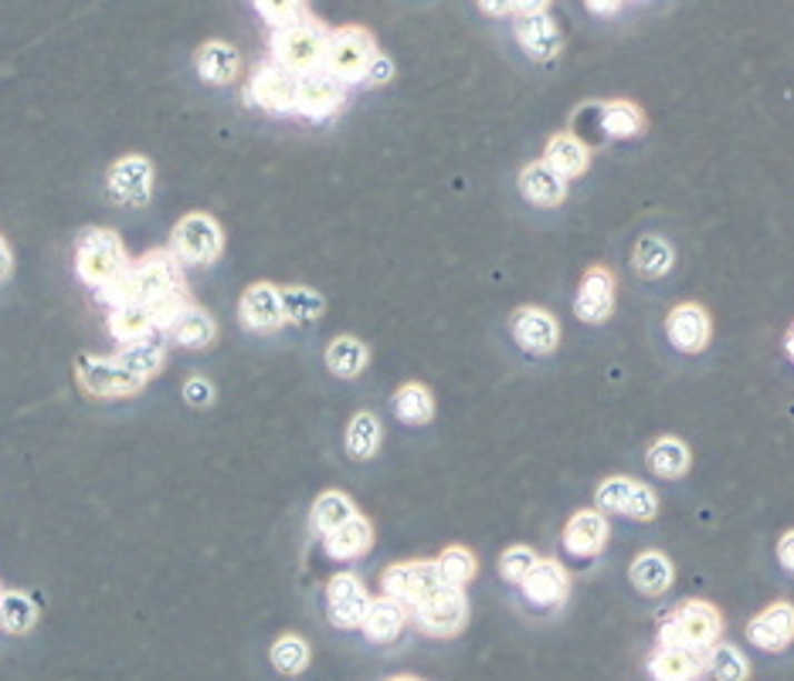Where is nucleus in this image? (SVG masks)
Listing matches in <instances>:
<instances>
[{
  "mask_svg": "<svg viewBox=\"0 0 794 681\" xmlns=\"http://www.w3.org/2000/svg\"><path fill=\"white\" fill-rule=\"evenodd\" d=\"M126 296L129 302H143L150 309L183 299V264L170 251H150L140 261H132L126 271Z\"/></svg>",
  "mask_w": 794,
  "mask_h": 681,
  "instance_id": "f257e3e1",
  "label": "nucleus"
},
{
  "mask_svg": "<svg viewBox=\"0 0 794 681\" xmlns=\"http://www.w3.org/2000/svg\"><path fill=\"white\" fill-rule=\"evenodd\" d=\"M723 634L719 610L706 600H683L658 621V644L662 648H693L709 654V648Z\"/></svg>",
  "mask_w": 794,
  "mask_h": 681,
  "instance_id": "f03ea898",
  "label": "nucleus"
},
{
  "mask_svg": "<svg viewBox=\"0 0 794 681\" xmlns=\"http://www.w3.org/2000/svg\"><path fill=\"white\" fill-rule=\"evenodd\" d=\"M129 251L122 238L109 228H86L76 244V271L89 289H106L112 286L122 271L129 268Z\"/></svg>",
  "mask_w": 794,
  "mask_h": 681,
  "instance_id": "7ed1b4c3",
  "label": "nucleus"
},
{
  "mask_svg": "<svg viewBox=\"0 0 794 681\" xmlns=\"http://www.w3.org/2000/svg\"><path fill=\"white\" fill-rule=\"evenodd\" d=\"M377 41L367 28H340V31H329V41H326V58H322V68L334 79H340L344 86H360L367 82V72L377 58Z\"/></svg>",
  "mask_w": 794,
  "mask_h": 681,
  "instance_id": "20e7f679",
  "label": "nucleus"
},
{
  "mask_svg": "<svg viewBox=\"0 0 794 681\" xmlns=\"http://www.w3.org/2000/svg\"><path fill=\"white\" fill-rule=\"evenodd\" d=\"M326 41H329V31L319 21L302 18L296 24L276 28V34H272V61L289 68L292 76L316 72V68H322V58H326Z\"/></svg>",
  "mask_w": 794,
  "mask_h": 681,
  "instance_id": "39448f33",
  "label": "nucleus"
},
{
  "mask_svg": "<svg viewBox=\"0 0 794 681\" xmlns=\"http://www.w3.org/2000/svg\"><path fill=\"white\" fill-rule=\"evenodd\" d=\"M225 251V231L221 224L205 214V211H193L183 214L173 231H170V254L183 264V268H201L218 261Z\"/></svg>",
  "mask_w": 794,
  "mask_h": 681,
  "instance_id": "423d86ee",
  "label": "nucleus"
},
{
  "mask_svg": "<svg viewBox=\"0 0 794 681\" xmlns=\"http://www.w3.org/2000/svg\"><path fill=\"white\" fill-rule=\"evenodd\" d=\"M76 380L96 400H129L147 387L140 373L122 367L116 357H92V353L76 360Z\"/></svg>",
  "mask_w": 794,
  "mask_h": 681,
  "instance_id": "0eeeda50",
  "label": "nucleus"
},
{
  "mask_svg": "<svg viewBox=\"0 0 794 681\" xmlns=\"http://www.w3.org/2000/svg\"><path fill=\"white\" fill-rule=\"evenodd\" d=\"M153 183H157V170L143 153L119 157L106 173V193L119 208H147L153 200Z\"/></svg>",
  "mask_w": 794,
  "mask_h": 681,
  "instance_id": "6e6552de",
  "label": "nucleus"
},
{
  "mask_svg": "<svg viewBox=\"0 0 794 681\" xmlns=\"http://www.w3.org/2000/svg\"><path fill=\"white\" fill-rule=\"evenodd\" d=\"M384 597H394L397 603H405L408 610H415L418 603H425L435 590H441V573L435 567V560H408V563H394L384 570L380 577Z\"/></svg>",
  "mask_w": 794,
  "mask_h": 681,
  "instance_id": "1a4fd4ad",
  "label": "nucleus"
},
{
  "mask_svg": "<svg viewBox=\"0 0 794 681\" xmlns=\"http://www.w3.org/2000/svg\"><path fill=\"white\" fill-rule=\"evenodd\" d=\"M415 621L425 634L431 638H455L469 621V600L461 587H441L435 590L425 603H418L415 610Z\"/></svg>",
  "mask_w": 794,
  "mask_h": 681,
  "instance_id": "9d476101",
  "label": "nucleus"
},
{
  "mask_svg": "<svg viewBox=\"0 0 794 681\" xmlns=\"http://www.w3.org/2000/svg\"><path fill=\"white\" fill-rule=\"evenodd\" d=\"M615 299H618V279L608 264H590L580 279L577 299H574V312L580 322L587 326H602L612 319L615 312Z\"/></svg>",
  "mask_w": 794,
  "mask_h": 681,
  "instance_id": "9b49d317",
  "label": "nucleus"
},
{
  "mask_svg": "<svg viewBox=\"0 0 794 681\" xmlns=\"http://www.w3.org/2000/svg\"><path fill=\"white\" fill-rule=\"evenodd\" d=\"M509 332L516 347L529 357H550L560 347V322L554 312L540 306H523L509 319Z\"/></svg>",
  "mask_w": 794,
  "mask_h": 681,
  "instance_id": "f8f14e48",
  "label": "nucleus"
},
{
  "mask_svg": "<svg viewBox=\"0 0 794 681\" xmlns=\"http://www.w3.org/2000/svg\"><path fill=\"white\" fill-rule=\"evenodd\" d=\"M370 593L364 587V580L357 573H337L334 580L326 583V614L329 624L340 628V631H354L364 624L367 618V607H370Z\"/></svg>",
  "mask_w": 794,
  "mask_h": 681,
  "instance_id": "ddd939ff",
  "label": "nucleus"
},
{
  "mask_svg": "<svg viewBox=\"0 0 794 681\" xmlns=\"http://www.w3.org/2000/svg\"><path fill=\"white\" fill-rule=\"evenodd\" d=\"M347 102V86L340 79H334L326 68H316V72L299 76V89H296V112L302 119L322 122L329 116H337Z\"/></svg>",
  "mask_w": 794,
  "mask_h": 681,
  "instance_id": "4468645a",
  "label": "nucleus"
},
{
  "mask_svg": "<svg viewBox=\"0 0 794 681\" xmlns=\"http://www.w3.org/2000/svg\"><path fill=\"white\" fill-rule=\"evenodd\" d=\"M296 89H299V76H292L289 68H282L276 61L258 64V72L248 82L251 102L265 112H276V116L296 112Z\"/></svg>",
  "mask_w": 794,
  "mask_h": 681,
  "instance_id": "2eb2a0df",
  "label": "nucleus"
},
{
  "mask_svg": "<svg viewBox=\"0 0 794 681\" xmlns=\"http://www.w3.org/2000/svg\"><path fill=\"white\" fill-rule=\"evenodd\" d=\"M238 316H241V326L258 332V336L279 332L289 322L286 319V306H282V289L272 286V282L248 286L241 302H238Z\"/></svg>",
  "mask_w": 794,
  "mask_h": 681,
  "instance_id": "dca6fc26",
  "label": "nucleus"
},
{
  "mask_svg": "<svg viewBox=\"0 0 794 681\" xmlns=\"http://www.w3.org/2000/svg\"><path fill=\"white\" fill-rule=\"evenodd\" d=\"M666 336L679 353L696 357L709 347V339H713V316L699 302H679L666 316Z\"/></svg>",
  "mask_w": 794,
  "mask_h": 681,
  "instance_id": "f3484780",
  "label": "nucleus"
},
{
  "mask_svg": "<svg viewBox=\"0 0 794 681\" xmlns=\"http://www.w3.org/2000/svg\"><path fill=\"white\" fill-rule=\"evenodd\" d=\"M608 535H612V525H608L605 512L580 509L564 525V550L574 560H590V557H598L608 547Z\"/></svg>",
  "mask_w": 794,
  "mask_h": 681,
  "instance_id": "a211bd4d",
  "label": "nucleus"
},
{
  "mask_svg": "<svg viewBox=\"0 0 794 681\" xmlns=\"http://www.w3.org/2000/svg\"><path fill=\"white\" fill-rule=\"evenodd\" d=\"M519 193L534 203V208H560L570 193V180L560 177L547 160H534L519 170Z\"/></svg>",
  "mask_w": 794,
  "mask_h": 681,
  "instance_id": "6ab92c4d",
  "label": "nucleus"
},
{
  "mask_svg": "<svg viewBox=\"0 0 794 681\" xmlns=\"http://www.w3.org/2000/svg\"><path fill=\"white\" fill-rule=\"evenodd\" d=\"M519 590H523V597L534 603V607L554 610V607H560V603L567 600V593H570V577H567L564 563L540 557V563L529 570L526 580L519 583Z\"/></svg>",
  "mask_w": 794,
  "mask_h": 681,
  "instance_id": "aec40b11",
  "label": "nucleus"
},
{
  "mask_svg": "<svg viewBox=\"0 0 794 681\" xmlns=\"http://www.w3.org/2000/svg\"><path fill=\"white\" fill-rule=\"evenodd\" d=\"M747 641L764 651H784L794 641V603L777 600L747 621Z\"/></svg>",
  "mask_w": 794,
  "mask_h": 681,
  "instance_id": "412c9836",
  "label": "nucleus"
},
{
  "mask_svg": "<svg viewBox=\"0 0 794 681\" xmlns=\"http://www.w3.org/2000/svg\"><path fill=\"white\" fill-rule=\"evenodd\" d=\"M516 41L519 48L529 54V58H537V61H550L560 54V31L554 24V18L547 11L540 14H519L516 18Z\"/></svg>",
  "mask_w": 794,
  "mask_h": 681,
  "instance_id": "4be33fe9",
  "label": "nucleus"
},
{
  "mask_svg": "<svg viewBox=\"0 0 794 681\" xmlns=\"http://www.w3.org/2000/svg\"><path fill=\"white\" fill-rule=\"evenodd\" d=\"M374 547V525L367 515H354L350 522H344L340 529H334L329 535H322V550L329 560H340V563H350V560H360L367 557Z\"/></svg>",
  "mask_w": 794,
  "mask_h": 681,
  "instance_id": "5701e85b",
  "label": "nucleus"
},
{
  "mask_svg": "<svg viewBox=\"0 0 794 681\" xmlns=\"http://www.w3.org/2000/svg\"><path fill=\"white\" fill-rule=\"evenodd\" d=\"M408 614H411V610L405 603H397L394 597H377L367 607V618H364L360 631L374 644H390V641L401 638V631L408 624Z\"/></svg>",
  "mask_w": 794,
  "mask_h": 681,
  "instance_id": "b1692460",
  "label": "nucleus"
},
{
  "mask_svg": "<svg viewBox=\"0 0 794 681\" xmlns=\"http://www.w3.org/2000/svg\"><path fill=\"white\" fill-rule=\"evenodd\" d=\"M706 671V654L693 648H662L648 658L652 681H696Z\"/></svg>",
  "mask_w": 794,
  "mask_h": 681,
  "instance_id": "393cba45",
  "label": "nucleus"
},
{
  "mask_svg": "<svg viewBox=\"0 0 794 681\" xmlns=\"http://www.w3.org/2000/svg\"><path fill=\"white\" fill-rule=\"evenodd\" d=\"M193 64H197V76L208 86H231L241 76V54L228 41L201 44V51L193 54Z\"/></svg>",
  "mask_w": 794,
  "mask_h": 681,
  "instance_id": "a878e982",
  "label": "nucleus"
},
{
  "mask_svg": "<svg viewBox=\"0 0 794 681\" xmlns=\"http://www.w3.org/2000/svg\"><path fill=\"white\" fill-rule=\"evenodd\" d=\"M170 332V339L177 347H183V350H208L211 343H215V336H218V322H215V316L208 312V309H201V306H187L177 319H173V326L167 329Z\"/></svg>",
  "mask_w": 794,
  "mask_h": 681,
  "instance_id": "bb28decb",
  "label": "nucleus"
},
{
  "mask_svg": "<svg viewBox=\"0 0 794 681\" xmlns=\"http://www.w3.org/2000/svg\"><path fill=\"white\" fill-rule=\"evenodd\" d=\"M628 577H632V587H635L638 593H645V597H662V593L673 587V580H676V567H673V560H669L666 553L645 550V553L635 557Z\"/></svg>",
  "mask_w": 794,
  "mask_h": 681,
  "instance_id": "cd10ccee",
  "label": "nucleus"
},
{
  "mask_svg": "<svg viewBox=\"0 0 794 681\" xmlns=\"http://www.w3.org/2000/svg\"><path fill=\"white\" fill-rule=\"evenodd\" d=\"M645 464H648V471L655 474V479L676 482V479H683V474L693 468V451L676 434H666V438L652 441V448L645 454Z\"/></svg>",
  "mask_w": 794,
  "mask_h": 681,
  "instance_id": "c85d7f7f",
  "label": "nucleus"
},
{
  "mask_svg": "<svg viewBox=\"0 0 794 681\" xmlns=\"http://www.w3.org/2000/svg\"><path fill=\"white\" fill-rule=\"evenodd\" d=\"M632 264H635V271L645 282H658V279H666L669 271H673L676 248L669 244V238H662V234H642L635 241Z\"/></svg>",
  "mask_w": 794,
  "mask_h": 681,
  "instance_id": "c756f323",
  "label": "nucleus"
},
{
  "mask_svg": "<svg viewBox=\"0 0 794 681\" xmlns=\"http://www.w3.org/2000/svg\"><path fill=\"white\" fill-rule=\"evenodd\" d=\"M590 147L584 140H577L574 132H557L550 136V143L544 150V160L567 180H577L590 170Z\"/></svg>",
  "mask_w": 794,
  "mask_h": 681,
  "instance_id": "7c9ffc66",
  "label": "nucleus"
},
{
  "mask_svg": "<svg viewBox=\"0 0 794 681\" xmlns=\"http://www.w3.org/2000/svg\"><path fill=\"white\" fill-rule=\"evenodd\" d=\"M109 332H112V339H119V343L126 347V343H137V339H147L160 329H157V316H153L150 306L122 302V306L109 309Z\"/></svg>",
  "mask_w": 794,
  "mask_h": 681,
  "instance_id": "2f4dec72",
  "label": "nucleus"
},
{
  "mask_svg": "<svg viewBox=\"0 0 794 681\" xmlns=\"http://www.w3.org/2000/svg\"><path fill=\"white\" fill-rule=\"evenodd\" d=\"M354 515H360V512H357V505H354V499H350L347 492H340V489H326V492L312 502L309 525H312V532L322 539V535H329L334 529H340L344 522H350Z\"/></svg>",
  "mask_w": 794,
  "mask_h": 681,
  "instance_id": "473e14b6",
  "label": "nucleus"
},
{
  "mask_svg": "<svg viewBox=\"0 0 794 681\" xmlns=\"http://www.w3.org/2000/svg\"><path fill=\"white\" fill-rule=\"evenodd\" d=\"M367 363H370V350H367L364 339H357V336H337L334 343L326 347V367H329V373L340 377V380L360 377L367 370Z\"/></svg>",
  "mask_w": 794,
  "mask_h": 681,
  "instance_id": "72a5a7b5",
  "label": "nucleus"
},
{
  "mask_svg": "<svg viewBox=\"0 0 794 681\" xmlns=\"http://www.w3.org/2000/svg\"><path fill=\"white\" fill-rule=\"evenodd\" d=\"M116 360H119L122 367H129L132 373H140L143 380H150V377H157V373L163 370V363H167V343H163L160 332H153V336H147V339H137V343H126V347L116 353Z\"/></svg>",
  "mask_w": 794,
  "mask_h": 681,
  "instance_id": "f704fd0d",
  "label": "nucleus"
},
{
  "mask_svg": "<svg viewBox=\"0 0 794 681\" xmlns=\"http://www.w3.org/2000/svg\"><path fill=\"white\" fill-rule=\"evenodd\" d=\"M394 414H397V421H405L411 428L428 424L435 418V393L418 380L401 383L394 390Z\"/></svg>",
  "mask_w": 794,
  "mask_h": 681,
  "instance_id": "c9c22d12",
  "label": "nucleus"
},
{
  "mask_svg": "<svg viewBox=\"0 0 794 681\" xmlns=\"http://www.w3.org/2000/svg\"><path fill=\"white\" fill-rule=\"evenodd\" d=\"M602 132L608 140H632V136L645 132V112L642 106L628 99H612L602 106Z\"/></svg>",
  "mask_w": 794,
  "mask_h": 681,
  "instance_id": "e433bc0d",
  "label": "nucleus"
},
{
  "mask_svg": "<svg viewBox=\"0 0 794 681\" xmlns=\"http://www.w3.org/2000/svg\"><path fill=\"white\" fill-rule=\"evenodd\" d=\"M380 438H384V431H380L377 414L360 411V414H354L350 424H347V454H350L354 461H370V458L380 451Z\"/></svg>",
  "mask_w": 794,
  "mask_h": 681,
  "instance_id": "4c0bfd02",
  "label": "nucleus"
},
{
  "mask_svg": "<svg viewBox=\"0 0 794 681\" xmlns=\"http://www.w3.org/2000/svg\"><path fill=\"white\" fill-rule=\"evenodd\" d=\"M34 624H38V603L28 593H21V590L0 593V631L28 634Z\"/></svg>",
  "mask_w": 794,
  "mask_h": 681,
  "instance_id": "58836bf2",
  "label": "nucleus"
},
{
  "mask_svg": "<svg viewBox=\"0 0 794 681\" xmlns=\"http://www.w3.org/2000/svg\"><path fill=\"white\" fill-rule=\"evenodd\" d=\"M706 668L713 671L716 681H747L751 678V661L741 648L734 644H713L706 654Z\"/></svg>",
  "mask_w": 794,
  "mask_h": 681,
  "instance_id": "ea45409f",
  "label": "nucleus"
},
{
  "mask_svg": "<svg viewBox=\"0 0 794 681\" xmlns=\"http://www.w3.org/2000/svg\"><path fill=\"white\" fill-rule=\"evenodd\" d=\"M438 573H441V583L445 587H466L473 583V577L479 573V560L473 550L466 547H448L438 560H435Z\"/></svg>",
  "mask_w": 794,
  "mask_h": 681,
  "instance_id": "a19ab883",
  "label": "nucleus"
},
{
  "mask_svg": "<svg viewBox=\"0 0 794 681\" xmlns=\"http://www.w3.org/2000/svg\"><path fill=\"white\" fill-rule=\"evenodd\" d=\"M282 306H286V319L296 322V326H312L322 309H326V299L309 289V286H289L282 289Z\"/></svg>",
  "mask_w": 794,
  "mask_h": 681,
  "instance_id": "79ce46f5",
  "label": "nucleus"
},
{
  "mask_svg": "<svg viewBox=\"0 0 794 681\" xmlns=\"http://www.w3.org/2000/svg\"><path fill=\"white\" fill-rule=\"evenodd\" d=\"M272 664L276 671L282 674H299L309 668V644L299 638V634H282L276 644H272Z\"/></svg>",
  "mask_w": 794,
  "mask_h": 681,
  "instance_id": "37998d69",
  "label": "nucleus"
},
{
  "mask_svg": "<svg viewBox=\"0 0 794 681\" xmlns=\"http://www.w3.org/2000/svg\"><path fill=\"white\" fill-rule=\"evenodd\" d=\"M540 563V557H537V550L534 547H523V542H516V547H509V550H503V557H499V573H503V580L506 583H523L526 580V573L534 570Z\"/></svg>",
  "mask_w": 794,
  "mask_h": 681,
  "instance_id": "c03bdc74",
  "label": "nucleus"
},
{
  "mask_svg": "<svg viewBox=\"0 0 794 681\" xmlns=\"http://www.w3.org/2000/svg\"><path fill=\"white\" fill-rule=\"evenodd\" d=\"M251 4L272 28H286L306 18V0H251Z\"/></svg>",
  "mask_w": 794,
  "mask_h": 681,
  "instance_id": "a18cd8bd",
  "label": "nucleus"
},
{
  "mask_svg": "<svg viewBox=\"0 0 794 681\" xmlns=\"http://www.w3.org/2000/svg\"><path fill=\"white\" fill-rule=\"evenodd\" d=\"M635 479H625V474H612V479H605L598 485V492H594V509L612 515V512H622L625 509V499L632 492Z\"/></svg>",
  "mask_w": 794,
  "mask_h": 681,
  "instance_id": "49530a36",
  "label": "nucleus"
},
{
  "mask_svg": "<svg viewBox=\"0 0 794 681\" xmlns=\"http://www.w3.org/2000/svg\"><path fill=\"white\" fill-rule=\"evenodd\" d=\"M658 505H662V502H658L655 489L645 485V482H635L632 492H628V499H625L622 515H628V519H635V522H652V519L658 515Z\"/></svg>",
  "mask_w": 794,
  "mask_h": 681,
  "instance_id": "de8ad7c7",
  "label": "nucleus"
},
{
  "mask_svg": "<svg viewBox=\"0 0 794 681\" xmlns=\"http://www.w3.org/2000/svg\"><path fill=\"white\" fill-rule=\"evenodd\" d=\"M183 400H187L190 407H211V403H215V383L205 380V377H190V380L183 383Z\"/></svg>",
  "mask_w": 794,
  "mask_h": 681,
  "instance_id": "09e8293b",
  "label": "nucleus"
},
{
  "mask_svg": "<svg viewBox=\"0 0 794 681\" xmlns=\"http://www.w3.org/2000/svg\"><path fill=\"white\" fill-rule=\"evenodd\" d=\"M390 79H394V61L384 58V54H377L374 64H370V72H367V86H384V82H390Z\"/></svg>",
  "mask_w": 794,
  "mask_h": 681,
  "instance_id": "8fccbe9b",
  "label": "nucleus"
},
{
  "mask_svg": "<svg viewBox=\"0 0 794 681\" xmlns=\"http://www.w3.org/2000/svg\"><path fill=\"white\" fill-rule=\"evenodd\" d=\"M777 560L787 573H794V529L777 539Z\"/></svg>",
  "mask_w": 794,
  "mask_h": 681,
  "instance_id": "3c124183",
  "label": "nucleus"
},
{
  "mask_svg": "<svg viewBox=\"0 0 794 681\" xmlns=\"http://www.w3.org/2000/svg\"><path fill=\"white\" fill-rule=\"evenodd\" d=\"M476 4L486 11V14H493V18H506V14H516V4L513 0H476Z\"/></svg>",
  "mask_w": 794,
  "mask_h": 681,
  "instance_id": "603ef678",
  "label": "nucleus"
},
{
  "mask_svg": "<svg viewBox=\"0 0 794 681\" xmlns=\"http://www.w3.org/2000/svg\"><path fill=\"white\" fill-rule=\"evenodd\" d=\"M584 4H587V11H594V14H615L622 4H625V0H584Z\"/></svg>",
  "mask_w": 794,
  "mask_h": 681,
  "instance_id": "864d4df0",
  "label": "nucleus"
},
{
  "mask_svg": "<svg viewBox=\"0 0 794 681\" xmlns=\"http://www.w3.org/2000/svg\"><path fill=\"white\" fill-rule=\"evenodd\" d=\"M11 268H14V254H11V244L0 238V282H4L11 276Z\"/></svg>",
  "mask_w": 794,
  "mask_h": 681,
  "instance_id": "5fc2aeb1",
  "label": "nucleus"
},
{
  "mask_svg": "<svg viewBox=\"0 0 794 681\" xmlns=\"http://www.w3.org/2000/svg\"><path fill=\"white\" fill-rule=\"evenodd\" d=\"M513 4H516V14H540L547 11L550 0H513Z\"/></svg>",
  "mask_w": 794,
  "mask_h": 681,
  "instance_id": "6e6d98bb",
  "label": "nucleus"
},
{
  "mask_svg": "<svg viewBox=\"0 0 794 681\" xmlns=\"http://www.w3.org/2000/svg\"><path fill=\"white\" fill-rule=\"evenodd\" d=\"M784 353H787V360H794V322L784 332Z\"/></svg>",
  "mask_w": 794,
  "mask_h": 681,
  "instance_id": "4d7b16f0",
  "label": "nucleus"
},
{
  "mask_svg": "<svg viewBox=\"0 0 794 681\" xmlns=\"http://www.w3.org/2000/svg\"><path fill=\"white\" fill-rule=\"evenodd\" d=\"M390 681H421V678H408V674H401V678H390Z\"/></svg>",
  "mask_w": 794,
  "mask_h": 681,
  "instance_id": "13d9d810",
  "label": "nucleus"
}]
</instances>
